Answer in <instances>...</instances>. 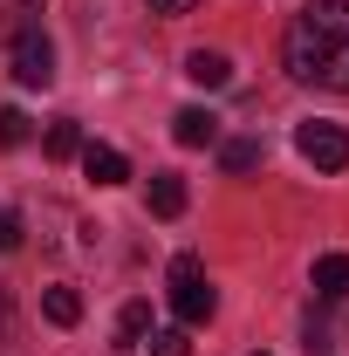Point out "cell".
<instances>
[{"mask_svg":"<svg viewBox=\"0 0 349 356\" xmlns=\"http://www.w3.org/2000/svg\"><path fill=\"white\" fill-rule=\"evenodd\" d=\"M28 233H21V213H0V254H14Z\"/></svg>","mask_w":349,"mask_h":356,"instance_id":"obj_16","label":"cell"},{"mask_svg":"<svg viewBox=\"0 0 349 356\" xmlns=\"http://www.w3.org/2000/svg\"><path fill=\"white\" fill-rule=\"evenodd\" d=\"M295 151H302L315 172H343L349 165V131L343 124H302L295 131Z\"/></svg>","mask_w":349,"mask_h":356,"instance_id":"obj_4","label":"cell"},{"mask_svg":"<svg viewBox=\"0 0 349 356\" xmlns=\"http://www.w3.org/2000/svg\"><path fill=\"white\" fill-rule=\"evenodd\" d=\"M42 151L55 158V165H62V158H76V151H83V131H76V117H55V124L42 131Z\"/></svg>","mask_w":349,"mask_h":356,"instance_id":"obj_12","label":"cell"},{"mask_svg":"<svg viewBox=\"0 0 349 356\" xmlns=\"http://www.w3.org/2000/svg\"><path fill=\"white\" fill-rule=\"evenodd\" d=\"M185 76H192L199 89H226L233 83V62H226L219 48H192V55H185Z\"/></svg>","mask_w":349,"mask_h":356,"instance_id":"obj_7","label":"cell"},{"mask_svg":"<svg viewBox=\"0 0 349 356\" xmlns=\"http://www.w3.org/2000/svg\"><path fill=\"white\" fill-rule=\"evenodd\" d=\"M0 144H7V151L28 144V117H21V110H0Z\"/></svg>","mask_w":349,"mask_h":356,"instance_id":"obj_15","label":"cell"},{"mask_svg":"<svg viewBox=\"0 0 349 356\" xmlns=\"http://www.w3.org/2000/svg\"><path fill=\"white\" fill-rule=\"evenodd\" d=\"M172 137L185 144V151H206V144H219V117L192 103V110H178V117H172Z\"/></svg>","mask_w":349,"mask_h":356,"instance_id":"obj_5","label":"cell"},{"mask_svg":"<svg viewBox=\"0 0 349 356\" xmlns=\"http://www.w3.org/2000/svg\"><path fill=\"white\" fill-rule=\"evenodd\" d=\"M254 356H267V350H254Z\"/></svg>","mask_w":349,"mask_h":356,"instance_id":"obj_20","label":"cell"},{"mask_svg":"<svg viewBox=\"0 0 349 356\" xmlns=\"http://www.w3.org/2000/svg\"><path fill=\"white\" fill-rule=\"evenodd\" d=\"M14 83L21 89H48L55 83V42H48L42 28H21V35H14Z\"/></svg>","mask_w":349,"mask_h":356,"instance_id":"obj_3","label":"cell"},{"mask_svg":"<svg viewBox=\"0 0 349 356\" xmlns=\"http://www.w3.org/2000/svg\"><path fill=\"white\" fill-rule=\"evenodd\" d=\"M117 336H124V343H144V336H151V309H144V302H124V315H117Z\"/></svg>","mask_w":349,"mask_h":356,"instance_id":"obj_13","label":"cell"},{"mask_svg":"<svg viewBox=\"0 0 349 356\" xmlns=\"http://www.w3.org/2000/svg\"><path fill=\"white\" fill-rule=\"evenodd\" d=\"M151 356H185V329H151Z\"/></svg>","mask_w":349,"mask_h":356,"instance_id":"obj_14","label":"cell"},{"mask_svg":"<svg viewBox=\"0 0 349 356\" xmlns=\"http://www.w3.org/2000/svg\"><path fill=\"white\" fill-rule=\"evenodd\" d=\"M219 165H226L233 178H247V172L267 165V144H261V137H226V144H219Z\"/></svg>","mask_w":349,"mask_h":356,"instance_id":"obj_9","label":"cell"},{"mask_svg":"<svg viewBox=\"0 0 349 356\" xmlns=\"http://www.w3.org/2000/svg\"><path fill=\"white\" fill-rule=\"evenodd\" d=\"M165 281H172V288H165V302H172L178 329H199V322H213L219 295H213V281H206V267H199V254H178Z\"/></svg>","mask_w":349,"mask_h":356,"instance_id":"obj_2","label":"cell"},{"mask_svg":"<svg viewBox=\"0 0 349 356\" xmlns=\"http://www.w3.org/2000/svg\"><path fill=\"white\" fill-rule=\"evenodd\" d=\"M151 213L158 220H178L185 213V178L178 172H151Z\"/></svg>","mask_w":349,"mask_h":356,"instance_id":"obj_10","label":"cell"},{"mask_svg":"<svg viewBox=\"0 0 349 356\" xmlns=\"http://www.w3.org/2000/svg\"><path fill=\"white\" fill-rule=\"evenodd\" d=\"M7 343H14V302H7V288H0V356H7Z\"/></svg>","mask_w":349,"mask_h":356,"instance_id":"obj_18","label":"cell"},{"mask_svg":"<svg viewBox=\"0 0 349 356\" xmlns=\"http://www.w3.org/2000/svg\"><path fill=\"white\" fill-rule=\"evenodd\" d=\"M308 281H315V302H343L349 295V254H322Z\"/></svg>","mask_w":349,"mask_h":356,"instance_id":"obj_8","label":"cell"},{"mask_svg":"<svg viewBox=\"0 0 349 356\" xmlns=\"http://www.w3.org/2000/svg\"><path fill=\"white\" fill-rule=\"evenodd\" d=\"M42 315L55 329H76V322H83V295H76V288H42Z\"/></svg>","mask_w":349,"mask_h":356,"instance_id":"obj_11","label":"cell"},{"mask_svg":"<svg viewBox=\"0 0 349 356\" xmlns=\"http://www.w3.org/2000/svg\"><path fill=\"white\" fill-rule=\"evenodd\" d=\"M35 7H42V0H0V21H28Z\"/></svg>","mask_w":349,"mask_h":356,"instance_id":"obj_19","label":"cell"},{"mask_svg":"<svg viewBox=\"0 0 349 356\" xmlns=\"http://www.w3.org/2000/svg\"><path fill=\"white\" fill-rule=\"evenodd\" d=\"M83 172L96 178V185H124V178H131V158H124L117 144H83Z\"/></svg>","mask_w":349,"mask_h":356,"instance_id":"obj_6","label":"cell"},{"mask_svg":"<svg viewBox=\"0 0 349 356\" xmlns=\"http://www.w3.org/2000/svg\"><path fill=\"white\" fill-rule=\"evenodd\" d=\"M281 62H288L295 83L349 96V0H315V7H302L288 21V35H281Z\"/></svg>","mask_w":349,"mask_h":356,"instance_id":"obj_1","label":"cell"},{"mask_svg":"<svg viewBox=\"0 0 349 356\" xmlns=\"http://www.w3.org/2000/svg\"><path fill=\"white\" fill-rule=\"evenodd\" d=\"M144 7H151V14H165V21H178V14H192L199 0H144Z\"/></svg>","mask_w":349,"mask_h":356,"instance_id":"obj_17","label":"cell"}]
</instances>
